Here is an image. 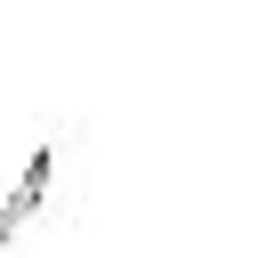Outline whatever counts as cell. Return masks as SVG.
Here are the masks:
<instances>
[{"label": "cell", "mask_w": 258, "mask_h": 258, "mask_svg": "<svg viewBox=\"0 0 258 258\" xmlns=\"http://www.w3.org/2000/svg\"><path fill=\"white\" fill-rule=\"evenodd\" d=\"M97 153L81 113H48L0 161V250H73L89 226Z\"/></svg>", "instance_id": "obj_1"}]
</instances>
